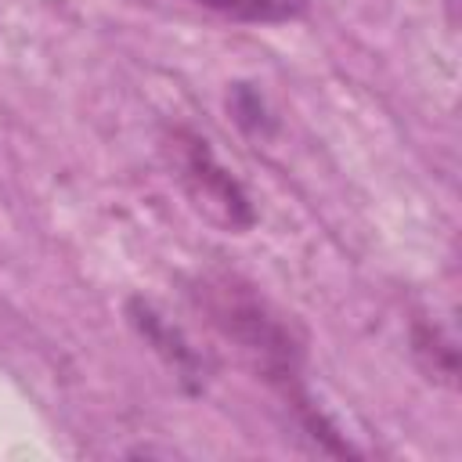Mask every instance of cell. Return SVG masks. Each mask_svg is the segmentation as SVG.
Segmentation results:
<instances>
[{
	"label": "cell",
	"instance_id": "6da1fadb",
	"mask_svg": "<svg viewBox=\"0 0 462 462\" xmlns=\"http://www.w3.org/2000/svg\"><path fill=\"white\" fill-rule=\"evenodd\" d=\"M209 289V314H213V321L220 325V332L224 336H231L238 346H242V354L267 375V379H274V383H282V390H285V397L300 408V415L310 422V430H314V437H332L325 426H321V415L307 404V397H303V390L300 386H292V375H296V350H292V339H289V332L278 325V318H271L267 314V307L256 300V296H249V292H242L238 285H231V282H224V285H206Z\"/></svg>",
	"mask_w": 462,
	"mask_h": 462
},
{
	"label": "cell",
	"instance_id": "7a4b0ae2",
	"mask_svg": "<svg viewBox=\"0 0 462 462\" xmlns=\"http://www.w3.org/2000/svg\"><path fill=\"white\" fill-rule=\"evenodd\" d=\"M173 162H177V177L191 199V206L220 224L224 231H245L256 220V209L245 195V188L231 177V170H224L209 148L206 137L191 134V130H177L173 134Z\"/></svg>",
	"mask_w": 462,
	"mask_h": 462
},
{
	"label": "cell",
	"instance_id": "3957f363",
	"mask_svg": "<svg viewBox=\"0 0 462 462\" xmlns=\"http://www.w3.org/2000/svg\"><path fill=\"white\" fill-rule=\"evenodd\" d=\"M177 14H202L235 25H282L310 11V0H141Z\"/></svg>",
	"mask_w": 462,
	"mask_h": 462
},
{
	"label": "cell",
	"instance_id": "277c9868",
	"mask_svg": "<svg viewBox=\"0 0 462 462\" xmlns=\"http://www.w3.org/2000/svg\"><path fill=\"white\" fill-rule=\"evenodd\" d=\"M130 318H134V325L141 328V336L177 368L180 379H199V357L191 354V346L184 343V336H180L173 325L162 321V314H155L144 300H134V303H130Z\"/></svg>",
	"mask_w": 462,
	"mask_h": 462
}]
</instances>
